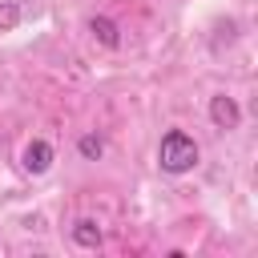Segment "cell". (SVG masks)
<instances>
[{
	"mask_svg": "<svg viewBox=\"0 0 258 258\" xmlns=\"http://www.w3.org/2000/svg\"><path fill=\"white\" fill-rule=\"evenodd\" d=\"M198 157H202L198 153V141L185 129H169L161 137V145H157V161H161L165 173H189L198 165Z\"/></svg>",
	"mask_w": 258,
	"mask_h": 258,
	"instance_id": "obj_1",
	"label": "cell"
},
{
	"mask_svg": "<svg viewBox=\"0 0 258 258\" xmlns=\"http://www.w3.org/2000/svg\"><path fill=\"white\" fill-rule=\"evenodd\" d=\"M52 161H56V153H52V145L48 141H28L24 145V153H20V165H24V173H32V177H40V173H48L52 169Z\"/></svg>",
	"mask_w": 258,
	"mask_h": 258,
	"instance_id": "obj_2",
	"label": "cell"
},
{
	"mask_svg": "<svg viewBox=\"0 0 258 258\" xmlns=\"http://www.w3.org/2000/svg\"><path fill=\"white\" fill-rule=\"evenodd\" d=\"M210 121H214L218 129H238V121H242L238 101H234V97H226V93L210 97Z\"/></svg>",
	"mask_w": 258,
	"mask_h": 258,
	"instance_id": "obj_3",
	"label": "cell"
},
{
	"mask_svg": "<svg viewBox=\"0 0 258 258\" xmlns=\"http://www.w3.org/2000/svg\"><path fill=\"white\" fill-rule=\"evenodd\" d=\"M89 32H93V40H101L105 48H117V44H121V32H117V24H113L109 16H93V20H89Z\"/></svg>",
	"mask_w": 258,
	"mask_h": 258,
	"instance_id": "obj_4",
	"label": "cell"
},
{
	"mask_svg": "<svg viewBox=\"0 0 258 258\" xmlns=\"http://www.w3.org/2000/svg\"><path fill=\"white\" fill-rule=\"evenodd\" d=\"M73 242H77V246H85V250H97V246H101V226H97L93 218L73 222Z\"/></svg>",
	"mask_w": 258,
	"mask_h": 258,
	"instance_id": "obj_5",
	"label": "cell"
},
{
	"mask_svg": "<svg viewBox=\"0 0 258 258\" xmlns=\"http://www.w3.org/2000/svg\"><path fill=\"white\" fill-rule=\"evenodd\" d=\"M77 149H81V157H89V161H97V157L105 153V141H101L97 133H85V137L77 141Z\"/></svg>",
	"mask_w": 258,
	"mask_h": 258,
	"instance_id": "obj_6",
	"label": "cell"
},
{
	"mask_svg": "<svg viewBox=\"0 0 258 258\" xmlns=\"http://www.w3.org/2000/svg\"><path fill=\"white\" fill-rule=\"evenodd\" d=\"M16 20H20V0H8V4H0V32L16 28Z\"/></svg>",
	"mask_w": 258,
	"mask_h": 258,
	"instance_id": "obj_7",
	"label": "cell"
}]
</instances>
